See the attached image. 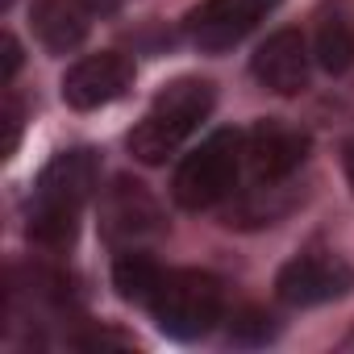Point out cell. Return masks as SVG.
<instances>
[{"label":"cell","instance_id":"5b68a950","mask_svg":"<svg viewBox=\"0 0 354 354\" xmlns=\"http://www.w3.org/2000/svg\"><path fill=\"white\" fill-rule=\"evenodd\" d=\"M354 288V267L342 254L329 250H308L296 254L279 279H275V296L292 308H313V304H329L337 296H346Z\"/></svg>","mask_w":354,"mask_h":354},{"label":"cell","instance_id":"277c9868","mask_svg":"<svg viewBox=\"0 0 354 354\" xmlns=\"http://www.w3.org/2000/svg\"><path fill=\"white\" fill-rule=\"evenodd\" d=\"M150 313L167 337L192 342L221 321V283L205 271H162Z\"/></svg>","mask_w":354,"mask_h":354},{"label":"cell","instance_id":"ac0fdd59","mask_svg":"<svg viewBox=\"0 0 354 354\" xmlns=\"http://www.w3.org/2000/svg\"><path fill=\"white\" fill-rule=\"evenodd\" d=\"M5 5H13V0H5Z\"/></svg>","mask_w":354,"mask_h":354},{"label":"cell","instance_id":"3957f363","mask_svg":"<svg viewBox=\"0 0 354 354\" xmlns=\"http://www.w3.org/2000/svg\"><path fill=\"white\" fill-rule=\"evenodd\" d=\"M242 162H246V133H238V129L209 133L192 154H184L180 167H175V180H171L175 205L192 209V213L221 205L238 188Z\"/></svg>","mask_w":354,"mask_h":354},{"label":"cell","instance_id":"2e32d148","mask_svg":"<svg viewBox=\"0 0 354 354\" xmlns=\"http://www.w3.org/2000/svg\"><path fill=\"white\" fill-rule=\"evenodd\" d=\"M5 121H9V142H5V154H13L17 150V133H21V109H17V100L9 96V104H5Z\"/></svg>","mask_w":354,"mask_h":354},{"label":"cell","instance_id":"7c38bea8","mask_svg":"<svg viewBox=\"0 0 354 354\" xmlns=\"http://www.w3.org/2000/svg\"><path fill=\"white\" fill-rule=\"evenodd\" d=\"M313 59L329 75H342L354 67V9L346 0L321 5L317 26H313Z\"/></svg>","mask_w":354,"mask_h":354},{"label":"cell","instance_id":"7a4b0ae2","mask_svg":"<svg viewBox=\"0 0 354 354\" xmlns=\"http://www.w3.org/2000/svg\"><path fill=\"white\" fill-rule=\"evenodd\" d=\"M213 100H217V92H213L209 80H192V75L188 80H171L154 96L146 117L129 129V154L138 162H146V167L167 162L201 129V121L213 113Z\"/></svg>","mask_w":354,"mask_h":354},{"label":"cell","instance_id":"6da1fadb","mask_svg":"<svg viewBox=\"0 0 354 354\" xmlns=\"http://www.w3.org/2000/svg\"><path fill=\"white\" fill-rule=\"evenodd\" d=\"M100 180V158L96 150H63L55 154L38 184H34V201H30V238L38 246H50V250H63L71 238H75V225H80V213L84 205L92 201V188Z\"/></svg>","mask_w":354,"mask_h":354},{"label":"cell","instance_id":"30bf717a","mask_svg":"<svg viewBox=\"0 0 354 354\" xmlns=\"http://www.w3.org/2000/svg\"><path fill=\"white\" fill-rule=\"evenodd\" d=\"M308 63H313V55H308L300 30H279L254 50L250 71L263 88H271L279 96H296L308 88Z\"/></svg>","mask_w":354,"mask_h":354},{"label":"cell","instance_id":"8fae6325","mask_svg":"<svg viewBox=\"0 0 354 354\" xmlns=\"http://www.w3.org/2000/svg\"><path fill=\"white\" fill-rule=\"evenodd\" d=\"M92 13H96L92 0H38L34 5V30H38L46 50L67 55L88 38Z\"/></svg>","mask_w":354,"mask_h":354},{"label":"cell","instance_id":"9c48e42d","mask_svg":"<svg viewBox=\"0 0 354 354\" xmlns=\"http://www.w3.org/2000/svg\"><path fill=\"white\" fill-rule=\"evenodd\" d=\"M100 230H104V238H109L113 246H125V250H129V246H138V242L162 234V217H158V205L146 196L142 184L121 180V184L109 192L104 209H100Z\"/></svg>","mask_w":354,"mask_h":354},{"label":"cell","instance_id":"e0dca14e","mask_svg":"<svg viewBox=\"0 0 354 354\" xmlns=\"http://www.w3.org/2000/svg\"><path fill=\"white\" fill-rule=\"evenodd\" d=\"M346 180H350V188H354V142L346 146Z\"/></svg>","mask_w":354,"mask_h":354},{"label":"cell","instance_id":"9a60e30c","mask_svg":"<svg viewBox=\"0 0 354 354\" xmlns=\"http://www.w3.org/2000/svg\"><path fill=\"white\" fill-rule=\"evenodd\" d=\"M0 50H5V84H13V75L21 67V46H17L13 34H5V38H0Z\"/></svg>","mask_w":354,"mask_h":354},{"label":"cell","instance_id":"4fadbf2b","mask_svg":"<svg viewBox=\"0 0 354 354\" xmlns=\"http://www.w3.org/2000/svg\"><path fill=\"white\" fill-rule=\"evenodd\" d=\"M162 283V267L154 259H146L142 250H121L117 263H113V288L121 292V300H133V304H150L154 292Z\"/></svg>","mask_w":354,"mask_h":354},{"label":"cell","instance_id":"ba28073f","mask_svg":"<svg viewBox=\"0 0 354 354\" xmlns=\"http://www.w3.org/2000/svg\"><path fill=\"white\" fill-rule=\"evenodd\" d=\"M133 84V63L117 50H100V55H88L80 63L67 67L63 75V100L80 113H92V109H104L113 100H121Z\"/></svg>","mask_w":354,"mask_h":354},{"label":"cell","instance_id":"52a82bcc","mask_svg":"<svg viewBox=\"0 0 354 354\" xmlns=\"http://www.w3.org/2000/svg\"><path fill=\"white\" fill-rule=\"evenodd\" d=\"M304 158H308V133L279 117H267L246 133V167L267 188L296 175L304 167Z\"/></svg>","mask_w":354,"mask_h":354},{"label":"cell","instance_id":"5bb4252c","mask_svg":"<svg viewBox=\"0 0 354 354\" xmlns=\"http://www.w3.org/2000/svg\"><path fill=\"white\" fill-rule=\"evenodd\" d=\"M271 333H275V325H271L267 313H242V317L234 321V329H230L234 342H267Z\"/></svg>","mask_w":354,"mask_h":354},{"label":"cell","instance_id":"8992f818","mask_svg":"<svg viewBox=\"0 0 354 354\" xmlns=\"http://www.w3.org/2000/svg\"><path fill=\"white\" fill-rule=\"evenodd\" d=\"M279 9V0H205V5L188 17V38L209 50H234L246 34H254L271 13Z\"/></svg>","mask_w":354,"mask_h":354}]
</instances>
